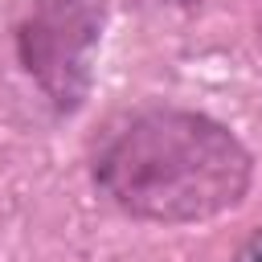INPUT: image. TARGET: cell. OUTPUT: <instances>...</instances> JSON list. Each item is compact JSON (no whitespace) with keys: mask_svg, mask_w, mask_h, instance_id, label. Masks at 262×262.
Returning <instances> with one entry per match:
<instances>
[{"mask_svg":"<svg viewBox=\"0 0 262 262\" xmlns=\"http://www.w3.org/2000/svg\"><path fill=\"white\" fill-rule=\"evenodd\" d=\"M102 37V0H33L16 25V49L29 78L57 111H74L94 74Z\"/></svg>","mask_w":262,"mask_h":262,"instance_id":"obj_2","label":"cell"},{"mask_svg":"<svg viewBox=\"0 0 262 262\" xmlns=\"http://www.w3.org/2000/svg\"><path fill=\"white\" fill-rule=\"evenodd\" d=\"M94 180L131 217L164 225L209 221L246 196L250 151L209 115L147 106L102 131Z\"/></svg>","mask_w":262,"mask_h":262,"instance_id":"obj_1","label":"cell"},{"mask_svg":"<svg viewBox=\"0 0 262 262\" xmlns=\"http://www.w3.org/2000/svg\"><path fill=\"white\" fill-rule=\"evenodd\" d=\"M233 262H262V233H258L254 242H246V250H242Z\"/></svg>","mask_w":262,"mask_h":262,"instance_id":"obj_3","label":"cell"}]
</instances>
